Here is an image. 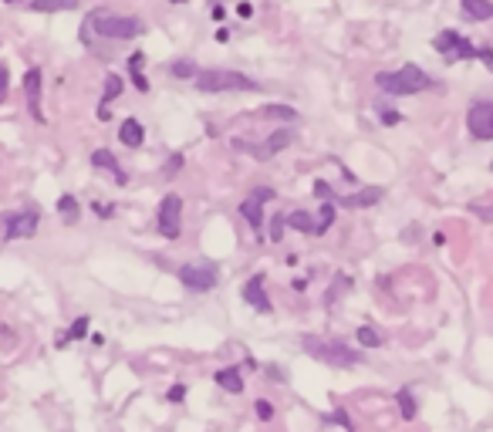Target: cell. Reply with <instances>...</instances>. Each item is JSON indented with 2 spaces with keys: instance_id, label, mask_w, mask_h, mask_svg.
<instances>
[{
  "instance_id": "cell-1",
  "label": "cell",
  "mask_w": 493,
  "mask_h": 432,
  "mask_svg": "<svg viewBox=\"0 0 493 432\" xmlns=\"http://www.w3.org/2000/svg\"><path fill=\"white\" fill-rule=\"evenodd\" d=\"M146 34V21L126 17V14H112L105 7H95L85 21H81V44H95V37L102 41H132Z\"/></svg>"
},
{
  "instance_id": "cell-2",
  "label": "cell",
  "mask_w": 493,
  "mask_h": 432,
  "mask_svg": "<svg viewBox=\"0 0 493 432\" xmlns=\"http://www.w3.org/2000/svg\"><path fill=\"white\" fill-rule=\"evenodd\" d=\"M375 85L386 92V95H419V92H429L436 88V81L426 75L419 64H402L399 71H379L375 75Z\"/></svg>"
},
{
  "instance_id": "cell-3",
  "label": "cell",
  "mask_w": 493,
  "mask_h": 432,
  "mask_svg": "<svg viewBox=\"0 0 493 432\" xmlns=\"http://www.w3.org/2000/svg\"><path fill=\"white\" fill-rule=\"evenodd\" d=\"M193 85L200 92H260V81H254L243 71H227V68H200V75L193 78Z\"/></svg>"
},
{
  "instance_id": "cell-4",
  "label": "cell",
  "mask_w": 493,
  "mask_h": 432,
  "mask_svg": "<svg viewBox=\"0 0 493 432\" xmlns=\"http://www.w3.org/2000/svg\"><path fill=\"white\" fill-rule=\"evenodd\" d=\"M301 348L311 358L325 361V365H335V368H355L362 361V352H352L345 341H325V338H314V334L301 338Z\"/></svg>"
},
{
  "instance_id": "cell-5",
  "label": "cell",
  "mask_w": 493,
  "mask_h": 432,
  "mask_svg": "<svg viewBox=\"0 0 493 432\" xmlns=\"http://www.w3.org/2000/svg\"><path fill=\"white\" fill-rule=\"evenodd\" d=\"M41 223V213L37 209H7L0 213V240L10 243V240H27L37 233Z\"/></svg>"
},
{
  "instance_id": "cell-6",
  "label": "cell",
  "mask_w": 493,
  "mask_h": 432,
  "mask_svg": "<svg viewBox=\"0 0 493 432\" xmlns=\"http://www.w3.org/2000/svg\"><path fill=\"white\" fill-rule=\"evenodd\" d=\"M176 277H180V284L189 294H209L220 284V270L213 263H180Z\"/></svg>"
},
{
  "instance_id": "cell-7",
  "label": "cell",
  "mask_w": 493,
  "mask_h": 432,
  "mask_svg": "<svg viewBox=\"0 0 493 432\" xmlns=\"http://www.w3.org/2000/svg\"><path fill=\"white\" fill-rule=\"evenodd\" d=\"M156 230L162 240H180L182 233V196L180 193H166L156 213Z\"/></svg>"
},
{
  "instance_id": "cell-8",
  "label": "cell",
  "mask_w": 493,
  "mask_h": 432,
  "mask_svg": "<svg viewBox=\"0 0 493 432\" xmlns=\"http://www.w3.org/2000/svg\"><path fill=\"white\" fill-rule=\"evenodd\" d=\"M467 132L476 142H490L493 139V102L490 98H476L467 108Z\"/></svg>"
},
{
  "instance_id": "cell-9",
  "label": "cell",
  "mask_w": 493,
  "mask_h": 432,
  "mask_svg": "<svg viewBox=\"0 0 493 432\" xmlns=\"http://www.w3.org/2000/svg\"><path fill=\"white\" fill-rule=\"evenodd\" d=\"M294 142V132L291 128H274L260 146H254V142H234V149H240V153H250L254 159H274L277 153H284L287 146Z\"/></svg>"
},
{
  "instance_id": "cell-10",
  "label": "cell",
  "mask_w": 493,
  "mask_h": 432,
  "mask_svg": "<svg viewBox=\"0 0 493 432\" xmlns=\"http://www.w3.org/2000/svg\"><path fill=\"white\" fill-rule=\"evenodd\" d=\"M274 196H277V193H274L270 186H257V189H250V196L240 203V216L254 227V236H257V240H263V236H260V233H263V203H270Z\"/></svg>"
},
{
  "instance_id": "cell-11",
  "label": "cell",
  "mask_w": 493,
  "mask_h": 432,
  "mask_svg": "<svg viewBox=\"0 0 493 432\" xmlns=\"http://www.w3.org/2000/svg\"><path fill=\"white\" fill-rule=\"evenodd\" d=\"M433 48L446 58V61H473L476 58V48L469 44L467 37H460L456 31H442L433 37Z\"/></svg>"
},
{
  "instance_id": "cell-12",
  "label": "cell",
  "mask_w": 493,
  "mask_h": 432,
  "mask_svg": "<svg viewBox=\"0 0 493 432\" xmlns=\"http://www.w3.org/2000/svg\"><path fill=\"white\" fill-rule=\"evenodd\" d=\"M41 85H44L41 68H27L24 71V98H27V112L34 115V122H44V108H41Z\"/></svg>"
},
{
  "instance_id": "cell-13",
  "label": "cell",
  "mask_w": 493,
  "mask_h": 432,
  "mask_svg": "<svg viewBox=\"0 0 493 432\" xmlns=\"http://www.w3.org/2000/svg\"><path fill=\"white\" fill-rule=\"evenodd\" d=\"M263 284H267V277H263V274H254V277L243 284V301L254 307V311H260V314H270V311H274V304L267 301Z\"/></svg>"
},
{
  "instance_id": "cell-14",
  "label": "cell",
  "mask_w": 493,
  "mask_h": 432,
  "mask_svg": "<svg viewBox=\"0 0 493 432\" xmlns=\"http://www.w3.org/2000/svg\"><path fill=\"white\" fill-rule=\"evenodd\" d=\"M382 200V189L379 186H368L362 193H348V196H335L331 203L335 206H345V209H365V206H375Z\"/></svg>"
},
{
  "instance_id": "cell-15",
  "label": "cell",
  "mask_w": 493,
  "mask_h": 432,
  "mask_svg": "<svg viewBox=\"0 0 493 432\" xmlns=\"http://www.w3.org/2000/svg\"><path fill=\"white\" fill-rule=\"evenodd\" d=\"M92 166H95V169H105V173H112L119 186H126V182H129V173L119 166V159L108 153V149H95V153H92Z\"/></svg>"
},
{
  "instance_id": "cell-16",
  "label": "cell",
  "mask_w": 493,
  "mask_h": 432,
  "mask_svg": "<svg viewBox=\"0 0 493 432\" xmlns=\"http://www.w3.org/2000/svg\"><path fill=\"white\" fill-rule=\"evenodd\" d=\"M122 88H126V85H122L119 75H105V92H102V102H98V119H102V122L112 119V108H108V105L122 95Z\"/></svg>"
},
{
  "instance_id": "cell-17",
  "label": "cell",
  "mask_w": 493,
  "mask_h": 432,
  "mask_svg": "<svg viewBox=\"0 0 493 432\" xmlns=\"http://www.w3.org/2000/svg\"><path fill=\"white\" fill-rule=\"evenodd\" d=\"M119 142L122 146H129V149H139L142 142H146V128L139 119H126L122 126H119Z\"/></svg>"
},
{
  "instance_id": "cell-18",
  "label": "cell",
  "mask_w": 493,
  "mask_h": 432,
  "mask_svg": "<svg viewBox=\"0 0 493 432\" xmlns=\"http://www.w3.org/2000/svg\"><path fill=\"white\" fill-rule=\"evenodd\" d=\"M213 381L223 388V392H230V395H240L243 392V379H240V365H227V368H220Z\"/></svg>"
},
{
  "instance_id": "cell-19",
  "label": "cell",
  "mask_w": 493,
  "mask_h": 432,
  "mask_svg": "<svg viewBox=\"0 0 493 432\" xmlns=\"http://www.w3.org/2000/svg\"><path fill=\"white\" fill-rule=\"evenodd\" d=\"M460 7H463V14H467L469 21H490L493 17L490 0H460Z\"/></svg>"
},
{
  "instance_id": "cell-20",
  "label": "cell",
  "mask_w": 493,
  "mask_h": 432,
  "mask_svg": "<svg viewBox=\"0 0 493 432\" xmlns=\"http://www.w3.org/2000/svg\"><path fill=\"white\" fill-rule=\"evenodd\" d=\"M395 402H399L402 419H406V422H413L415 412H419V406H415V395H413V388H409V385H402V388L395 392Z\"/></svg>"
},
{
  "instance_id": "cell-21",
  "label": "cell",
  "mask_w": 493,
  "mask_h": 432,
  "mask_svg": "<svg viewBox=\"0 0 493 432\" xmlns=\"http://www.w3.org/2000/svg\"><path fill=\"white\" fill-rule=\"evenodd\" d=\"M169 75L180 78V81H193V78L200 75V64H196L193 58H176V61L169 64Z\"/></svg>"
},
{
  "instance_id": "cell-22",
  "label": "cell",
  "mask_w": 493,
  "mask_h": 432,
  "mask_svg": "<svg viewBox=\"0 0 493 432\" xmlns=\"http://www.w3.org/2000/svg\"><path fill=\"white\" fill-rule=\"evenodd\" d=\"M27 7L37 10V14H58V10H75L78 0H31Z\"/></svg>"
},
{
  "instance_id": "cell-23",
  "label": "cell",
  "mask_w": 493,
  "mask_h": 432,
  "mask_svg": "<svg viewBox=\"0 0 493 432\" xmlns=\"http://www.w3.org/2000/svg\"><path fill=\"white\" fill-rule=\"evenodd\" d=\"M88 325H92V318H85V314H81V318H75V321H71V328L64 331V334H58V348H64L68 341H78V338H85V334H88Z\"/></svg>"
},
{
  "instance_id": "cell-24",
  "label": "cell",
  "mask_w": 493,
  "mask_h": 432,
  "mask_svg": "<svg viewBox=\"0 0 493 432\" xmlns=\"http://www.w3.org/2000/svg\"><path fill=\"white\" fill-rule=\"evenodd\" d=\"M355 341H358L362 348H382V345H386V334L379 328H372V325H362V328L355 331Z\"/></svg>"
},
{
  "instance_id": "cell-25",
  "label": "cell",
  "mask_w": 493,
  "mask_h": 432,
  "mask_svg": "<svg viewBox=\"0 0 493 432\" xmlns=\"http://www.w3.org/2000/svg\"><path fill=\"white\" fill-rule=\"evenodd\" d=\"M58 213H61V220L71 227V223H78V216H81V206H78V200L71 196V193H64L61 200H58Z\"/></svg>"
},
{
  "instance_id": "cell-26",
  "label": "cell",
  "mask_w": 493,
  "mask_h": 432,
  "mask_svg": "<svg viewBox=\"0 0 493 432\" xmlns=\"http://www.w3.org/2000/svg\"><path fill=\"white\" fill-rule=\"evenodd\" d=\"M287 227L297 230V233H314V213H308V209L287 213Z\"/></svg>"
},
{
  "instance_id": "cell-27",
  "label": "cell",
  "mask_w": 493,
  "mask_h": 432,
  "mask_svg": "<svg viewBox=\"0 0 493 432\" xmlns=\"http://www.w3.org/2000/svg\"><path fill=\"white\" fill-rule=\"evenodd\" d=\"M335 209H338V206L331 203V200H328V203L321 206V213H314V216H318V220H314V236H321V233H328V227L335 223Z\"/></svg>"
},
{
  "instance_id": "cell-28",
  "label": "cell",
  "mask_w": 493,
  "mask_h": 432,
  "mask_svg": "<svg viewBox=\"0 0 493 432\" xmlns=\"http://www.w3.org/2000/svg\"><path fill=\"white\" fill-rule=\"evenodd\" d=\"M284 230H287V216L284 213H274V220H270V243H281Z\"/></svg>"
},
{
  "instance_id": "cell-29",
  "label": "cell",
  "mask_w": 493,
  "mask_h": 432,
  "mask_svg": "<svg viewBox=\"0 0 493 432\" xmlns=\"http://www.w3.org/2000/svg\"><path fill=\"white\" fill-rule=\"evenodd\" d=\"M263 112H267L270 119H284V122H294V119H297V112H294L291 105H267Z\"/></svg>"
},
{
  "instance_id": "cell-30",
  "label": "cell",
  "mask_w": 493,
  "mask_h": 432,
  "mask_svg": "<svg viewBox=\"0 0 493 432\" xmlns=\"http://www.w3.org/2000/svg\"><path fill=\"white\" fill-rule=\"evenodd\" d=\"M254 412H257L260 422H270V419H274V402H270V399H257V402H254Z\"/></svg>"
},
{
  "instance_id": "cell-31",
  "label": "cell",
  "mask_w": 493,
  "mask_h": 432,
  "mask_svg": "<svg viewBox=\"0 0 493 432\" xmlns=\"http://www.w3.org/2000/svg\"><path fill=\"white\" fill-rule=\"evenodd\" d=\"M182 162H186V159H182V153L169 155V162L162 166V179H173V176H176V173H180V169H182Z\"/></svg>"
},
{
  "instance_id": "cell-32",
  "label": "cell",
  "mask_w": 493,
  "mask_h": 432,
  "mask_svg": "<svg viewBox=\"0 0 493 432\" xmlns=\"http://www.w3.org/2000/svg\"><path fill=\"white\" fill-rule=\"evenodd\" d=\"M166 399H169L173 406H182V402H186V385H182V381H176V385L166 392Z\"/></svg>"
},
{
  "instance_id": "cell-33",
  "label": "cell",
  "mask_w": 493,
  "mask_h": 432,
  "mask_svg": "<svg viewBox=\"0 0 493 432\" xmlns=\"http://www.w3.org/2000/svg\"><path fill=\"white\" fill-rule=\"evenodd\" d=\"M129 75H132V85H135V88L146 95V92H149V78L142 75V68H129Z\"/></svg>"
},
{
  "instance_id": "cell-34",
  "label": "cell",
  "mask_w": 493,
  "mask_h": 432,
  "mask_svg": "<svg viewBox=\"0 0 493 432\" xmlns=\"http://www.w3.org/2000/svg\"><path fill=\"white\" fill-rule=\"evenodd\" d=\"M331 422H338L345 432H355V426H352V419H348V412H345V408H335V412H331Z\"/></svg>"
},
{
  "instance_id": "cell-35",
  "label": "cell",
  "mask_w": 493,
  "mask_h": 432,
  "mask_svg": "<svg viewBox=\"0 0 493 432\" xmlns=\"http://www.w3.org/2000/svg\"><path fill=\"white\" fill-rule=\"evenodd\" d=\"M379 119H382V126H399V122H402V115H399V112H389L386 105H379Z\"/></svg>"
},
{
  "instance_id": "cell-36",
  "label": "cell",
  "mask_w": 493,
  "mask_h": 432,
  "mask_svg": "<svg viewBox=\"0 0 493 432\" xmlns=\"http://www.w3.org/2000/svg\"><path fill=\"white\" fill-rule=\"evenodd\" d=\"M314 196H321L325 203H328V200H335V193H331V186H328L325 179H314Z\"/></svg>"
},
{
  "instance_id": "cell-37",
  "label": "cell",
  "mask_w": 493,
  "mask_h": 432,
  "mask_svg": "<svg viewBox=\"0 0 493 432\" xmlns=\"http://www.w3.org/2000/svg\"><path fill=\"white\" fill-rule=\"evenodd\" d=\"M7 88H10V75H7V64L0 61V105L7 102Z\"/></svg>"
},
{
  "instance_id": "cell-38",
  "label": "cell",
  "mask_w": 493,
  "mask_h": 432,
  "mask_svg": "<svg viewBox=\"0 0 493 432\" xmlns=\"http://www.w3.org/2000/svg\"><path fill=\"white\" fill-rule=\"evenodd\" d=\"M469 213H476L480 220H487V223H493V206H480V203H469Z\"/></svg>"
},
{
  "instance_id": "cell-39",
  "label": "cell",
  "mask_w": 493,
  "mask_h": 432,
  "mask_svg": "<svg viewBox=\"0 0 493 432\" xmlns=\"http://www.w3.org/2000/svg\"><path fill=\"white\" fill-rule=\"evenodd\" d=\"M92 209H95L102 220H112V213H115V206L112 203H92Z\"/></svg>"
},
{
  "instance_id": "cell-40",
  "label": "cell",
  "mask_w": 493,
  "mask_h": 432,
  "mask_svg": "<svg viewBox=\"0 0 493 432\" xmlns=\"http://www.w3.org/2000/svg\"><path fill=\"white\" fill-rule=\"evenodd\" d=\"M476 58H480L487 68H493V48H476Z\"/></svg>"
},
{
  "instance_id": "cell-41",
  "label": "cell",
  "mask_w": 493,
  "mask_h": 432,
  "mask_svg": "<svg viewBox=\"0 0 493 432\" xmlns=\"http://www.w3.org/2000/svg\"><path fill=\"white\" fill-rule=\"evenodd\" d=\"M236 14H240V17H250V14H254V7L243 0V3H236Z\"/></svg>"
},
{
  "instance_id": "cell-42",
  "label": "cell",
  "mask_w": 493,
  "mask_h": 432,
  "mask_svg": "<svg viewBox=\"0 0 493 432\" xmlns=\"http://www.w3.org/2000/svg\"><path fill=\"white\" fill-rule=\"evenodd\" d=\"M209 14H213V21H223V14H227V10H223V3H213V10H209Z\"/></svg>"
},
{
  "instance_id": "cell-43",
  "label": "cell",
  "mask_w": 493,
  "mask_h": 432,
  "mask_svg": "<svg viewBox=\"0 0 493 432\" xmlns=\"http://www.w3.org/2000/svg\"><path fill=\"white\" fill-rule=\"evenodd\" d=\"M216 41H220V44H227V41H230V31H227V27H220V31H216Z\"/></svg>"
},
{
  "instance_id": "cell-44",
  "label": "cell",
  "mask_w": 493,
  "mask_h": 432,
  "mask_svg": "<svg viewBox=\"0 0 493 432\" xmlns=\"http://www.w3.org/2000/svg\"><path fill=\"white\" fill-rule=\"evenodd\" d=\"M267 372H270V381H284V372H277V368H274V365H270V368H267Z\"/></svg>"
},
{
  "instance_id": "cell-45",
  "label": "cell",
  "mask_w": 493,
  "mask_h": 432,
  "mask_svg": "<svg viewBox=\"0 0 493 432\" xmlns=\"http://www.w3.org/2000/svg\"><path fill=\"white\" fill-rule=\"evenodd\" d=\"M173 3H189V0H173Z\"/></svg>"
},
{
  "instance_id": "cell-46",
  "label": "cell",
  "mask_w": 493,
  "mask_h": 432,
  "mask_svg": "<svg viewBox=\"0 0 493 432\" xmlns=\"http://www.w3.org/2000/svg\"><path fill=\"white\" fill-rule=\"evenodd\" d=\"M3 3H17V0H3Z\"/></svg>"
},
{
  "instance_id": "cell-47",
  "label": "cell",
  "mask_w": 493,
  "mask_h": 432,
  "mask_svg": "<svg viewBox=\"0 0 493 432\" xmlns=\"http://www.w3.org/2000/svg\"><path fill=\"white\" fill-rule=\"evenodd\" d=\"M490 169H493V159H490Z\"/></svg>"
}]
</instances>
